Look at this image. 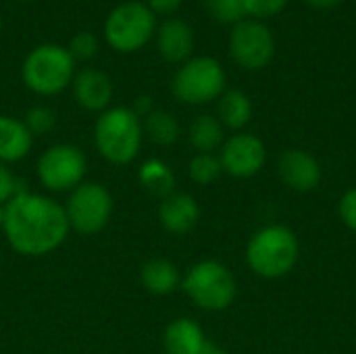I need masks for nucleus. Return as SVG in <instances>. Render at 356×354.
I'll return each mask as SVG.
<instances>
[{
  "label": "nucleus",
  "mask_w": 356,
  "mask_h": 354,
  "mask_svg": "<svg viewBox=\"0 0 356 354\" xmlns=\"http://www.w3.org/2000/svg\"><path fill=\"white\" fill-rule=\"evenodd\" d=\"M2 209L4 238L10 248L23 257H44L54 252L71 232L65 207L50 196L25 190Z\"/></svg>",
  "instance_id": "f257e3e1"
},
{
  "label": "nucleus",
  "mask_w": 356,
  "mask_h": 354,
  "mask_svg": "<svg viewBox=\"0 0 356 354\" xmlns=\"http://www.w3.org/2000/svg\"><path fill=\"white\" fill-rule=\"evenodd\" d=\"M142 119L129 106H111L94 123V146L111 165H129L142 150Z\"/></svg>",
  "instance_id": "f03ea898"
},
{
  "label": "nucleus",
  "mask_w": 356,
  "mask_h": 354,
  "mask_svg": "<svg viewBox=\"0 0 356 354\" xmlns=\"http://www.w3.org/2000/svg\"><path fill=\"white\" fill-rule=\"evenodd\" d=\"M21 77L33 94L56 96L71 86L75 77V61L65 46L46 42L27 52Z\"/></svg>",
  "instance_id": "7ed1b4c3"
},
{
  "label": "nucleus",
  "mask_w": 356,
  "mask_h": 354,
  "mask_svg": "<svg viewBox=\"0 0 356 354\" xmlns=\"http://www.w3.org/2000/svg\"><path fill=\"white\" fill-rule=\"evenodd\" d=\"M250 269L263 277H282L292 271L298 261V240L292 230L271 225L257 232L246 248Z\"/></svg>",
  "instance_id": "20e7f679"
},
{
  "label": "nucleus",
  "mask_w": 356,
  "mask_h": 354,
  "mask_svg": "<svg viewBox=\"0 0 356 354\" xmlns=\"http://www.w3.org/2000/svg\"><path fill=\"white\" fill-rule=\"evenodd\" d=\"M156 33V17L146 2L127 0L117 4L104 19L106 44L123 54L142 50Z\"/></svg>",
  "instance_id": "39448f33"
},
{
  "label": "nucleus",
  "mask_w": 356,
  "mask_h": 354,
  "mask_svg": "<svg viewBox=\"0 0 356 354\" xmlns=\"http://www.w3.org/2000/svg\"><path fill=\"white\" fill-rule=\"evenodd\" d=\"M171 90L186 104L213 102L225 92V69L213 56H192L173 75Z\"/></svg>",
  "instance_id": "423d86ee"
},
{
  "label": "nucleus",
  "mask_w": 356,
  "mask_h": 354,
  "mask_svg": "<svg viewBox=\"0 0 356 354\" xmlns=\"http://www.w3.org/2000/svg\"><path fill=\"white\" fill-rule=\"evenodd\" d=\"M188 298L204 311H223L236 298V280L217 261H200L190 267L181 284Z\"/></svg>",
  "instance_id": "0eeeda50"
},
{
  "label": "nucleus",
  "mask_w": 356,
  "mask_h": 354,
  "mask_svg": "<svg viewBox=\"0 0 356 354\" xmlns=\"http://www.w3.org/2000/svg\"><path fill=\"white\" fill-rule=\"evenodd\" d=\"M113 196L98 182H83L71 190L65 204L69 227L81 236L100 234L113 217Z\"/></svg>",
  "instance_id": "6e6552de"
},
{
  "label": "nucleus",
  "mask_w": 356,
  "mask_h": 354,
  "mask_svg": "<svg viewBox=\"0 0 356 354\" xmlns=\"http://www.w3.org/2000/svg\"><path fill=\"white\" fill-rule=\"evenodd\" d=\"M38 179L50 192H71L83 184L88 159L73 144H54L38 159Z\"/></svg>",
  "instance_id": "1a4fd4ad"
},
{
  "label": "nucleus",
  "mask_w": 356,
  "mask_h": 354,
  "mask_svg": "<svg viewBox=\"0 0 356 354\" xmlns=\"http://www.w3.org/2000/svg\"><path fill=\"white\" fill-rule=\"evenodd\" d=\"M229 52L240 67L257 71L271 63L275 54V38L263 21L244 19L232 27Z\"/></svg>",
  "instance_id": "9d476101"
},
{
  "label": "nucleus",
  "mask_w": 356,
  "mask_h": 354,
  "mask_svg": "<svg viewBox=\"0 0 356 354\" xmlns=\"http://www.w3.org/2000/svg\"><path fill=\"white\" fill-rule=\"evenodd\" d=\"M265 146L252 134H236L221 148V167L234 177H252L265 165Z\"/></svg>",
  "instance_id": "9b49d317"
},
{
  "label": "nucleus",
  "mask_w": 356,
  "mask_h": 354,
  "mask_svg": "<svg viewBox=\"0 0 356 354\" xmlns=\"http://www.w3.org/2000/svg\"><path fill=\"white\" fill-rule=\"evenodd\" d=\"M73 98L75 102L90 113H104L111 108L113 100V81L111 77L94 67H86L81 71H75V77L71 81Z\"/></svg>",
  "instance_id": "f8f14e48"
},
{
  "label": "nucleus",
  "mask_w": 356,
  "mask_h": 354,
  "mask_svg": "<svg viewBox=\"0 0 356 354\" xmlns=\"http://www.w3.org/2000/svg\"><path fill=\"white\" fill-rule=\"evenodd\" d=\"M156 50L159 54L173 65H184L192 58L194 50V31L188 21L169 17L161 25H156Z\"/></svg>",
  "instance_id": "ddd939ff"
},
{
  "label": "nucleus",
  "mask_w": 356,
  "mask_h": 354,
  "mask_svg": "<svg viewBox=\"0 0 356 354\" xmlns=\"http://www.w3.org/2000/svg\"><path fill=\"white\" fill-rule=\"evenodd\" d=\"M198 219H200V207L194 196L186 192H173L161 200L159 221L169 234L184 236L196 227Z\"/></svg>",
  "instance_id": "4468645a"
},
{
  "label": "nucleus",
  "mask_w": 356,
  "mask_h": 354,
  "mask_svg": "<svg viewBox=\"0 0 356 354\" xmlns=\"http://www.w3.org/2000/svg\"><path fill=\"white\" fill-rule=\"evenodd\" d=\"M280 175L296 192H311L321 182V167L305 150L292 148L280 156Z\"/></svg>",
  "instance_id": "2eb2a0df"
},
{
  "label": "nucleus",
  "mask_w": 356,
  "mask_h": 354,
  "mask_svg": "<svg viewBox=\"0 0 356 354\" xmlns=\"http://www.w3.org/2000/svg\"><path fill=\"white\" fill-rule=\"evenodd\" d=\"M33 146V136L23 121L0 115V163L10 165L23 161Z\"/></svg>",
  "instance_id": "dca6fc26"
},
{
  "label": "nucleus",
  "mask_w": 356,
  "mask_h": 354,
  "mask_svg": "<svg viewBox=\"0 0 356 354\" xmlns=\"http://www.w3.org/2000/svg\"><path fill=\"white\" fill-rule=\"evenodd\" d=\"M163 344L167 354H200L207 344V338L196 321L179 317L167 325L163 334Z\"/></svg>",
  "instance_id": "f3484780"
},
{
  "label": "nucleus",
  "mask_w": 356,
  "mask_h": 354,
  "mask_svg": "<svg viewBox=\"0 0 356 354\" xmlns=\"http://www.w3.org/2000/svg\"><path fill=\"white\" fill-rule=\"evenodd\" d=\"M140 282L146 292L154 296H167L179 286V271L167 259H150L142 265Z\"/></svg>",
  "instance_id": "a211bd4d"
},
{
  "label": "nucleus",
  "mask_w": 356,
  "mask_h": 354,
  "mask_svg": "<svg viewBox=\"0 0 356 354\" xmlns=\"http://www.w3.org/2000/svg\"><path fill=\"white\" fill-rule=\"evenodd\" d=\"M138 182L146 192H150L152 196H159L161 200L173 194V188H175V175L171 167L161 159L144 161L142 167L138 169Z\"/></svg>",
  "instance_id": "6ab92c4d"
},
{
  "label": "nucleus",
  "mask_w": 356,
  "mask_h": 354,
  "mask_svg": "<svg viewBox=\"0 0 356 354\" xmlns=\"http://www.w3.org/2000/svg\"><path fill=\"white\" fill-rule=\"evenodd\" d=\"M219 121L229 129H242L252 117V102L242 90H225L219 96Z\"/></svg>",
  "instance_id": "aec40b11"
},
{
  "label": "nucleus",
  "mask_w": 356,
  "mask_h": 354,
  "mask_svg": "<svg viewBox=\"0 0 356 354\" xmlns=\"http://www.w3.org/2000/svg\"><path fill=\"white\" fill-rule=\"evenodd\" d=\"M142 129H144V136L156 146L175 144L179 138V131H181L179 121L163 108H154L150 115H146L142 119Z\"/></svg>",
  "instance_id": "412c9836"
},
{
  "label": "nucleus",
  "mask_w": 356,
  "mask_h": 354,
  "mask_svg": "<svg viewBox=\"0 0 356 354\" xmlns=\"http://www.w3.org/2000/svg\"><path fill=\"white\" fill-rule=\"evenodd\" d=\"M188 138L190 144L202 152V154H211L215 148L221 146L223 142V125L217 117L213 115H198L188 129Z\"/></svg>",
  "instance_id": "4be33fe9"
},
{
  "label": "nucleus",
  "mask_w": 356,
  "mask_h": 354,
  "mask_svg": "<svg viewBox=\"0 0 356 354\" xmlns=\"http://www.w3.org/2000/svg\"><path fill=\"white\" fill-rule=\"evenodd\" d=\"M221 171H223L221 161L213 154H202V152H198L188 165V173H190L192 182H196L200 186L213 184L221 175Z\"/></svg>",
  "instance_id": "5701e85b"
},
{
  "label": "nucleus",
  "mask_w": 356,
  "mask_h": 354,
  "mask_svg": "<svg viewBox=\"0 0 356 354\" xmlns=\"http://www.w3.org/2000/svg\"><path fill=\"white\" fill-rule=\"evenodd\" d=\"M204 6L207 13L223 25H236L246 17L242 0H204Z\"/></svg>",
  "instance_id": "b1692460"
},
{
  "label": "nucleus",
  "mask_w": 356,
  "mask_h": 354,
  "mask_svg": "<svg viewBox=\"0 0 356 354\" xmlns=\"http://www.w3.org/2000/svg\"><path fill=\"white\" fill-rule=\"evenodd\" d=\"M25 127L29 129V134L35 138V136H44V134H50L56 125V115L50 106H44V104H35L31 106L27 113H25V119H23Z\"/></svg>",
  "instance_id": "393cba45"
},
{
  "label": "nucleus",
  "mask_w": 356,
  "mask_h": 354,
  "mask_svg": "<svg viewBox=\"0 0 356 354\" xmlns=\"http://www.w3.org/2000/svg\"><path fill=\"white\" fill-rule=\"evenodd\" d=\"M98 44H100V42H98V38H96L92 31H77V33L71 38L67 50H69V54L73 56V61H90V58L96 56Z\"/></svg>",
  "instance_id": "a878e982"
},
{
  "label": "nucleus",
  "mask_w": 356,
  "mask_h": 354,
  "mask_svg": "<svg viewBox=\"0 0 356 354\" xmlns=\"http://www.w3.org/2000/svg\"><path fill=\"white\" fill-rule=\"evenodd\" d=\"M246 15L254 17V19H267L273 17L277 13H282L288 4V0H242Z\"/></svg>",
  "instance_id": "bb28decb"
},
{
  "label": "nucleus",
  "mask_w": 356,
  "mask_h": 354,
  "mask_svg": "<svg viewBox=\"0 0 356 354\" xmlns=\"http://www.w3.org/2000/svg\"><path fill=\"white\" fill-rule=\"evenodd\" d=\"M21 192H25V188H21L19 179L13 175V171L8 169V165L0 163V207H4L6 202H10Z\"/></svg>",
  "instance_id": "cd10ccee"
},
{
  "label": "nucleus",
  "mask_w": 356,
  "mask_h": 354,
  "mask_svg": "<svg viewBox=\"0 0 356 354\" xmlns=\"http://www.w3.org/2000/svg\"><path fill=\"white\" fill-rule=\"evenodd\" d=\"M340 217L342 221L356 232V188L348 190L340 200Z\"/></svg>",
  "instance_id": "c85d7f7f"
},
{
  "label": "nucleus",
  "mask_w": 356,
  "mask_h": 354,
  "mask_svg": "<svg viewBox=\"0 0 356 354\" xmlns=\"http://www.w3.org/2000/svg\"><path fill=\"white\" fill-rule=\"evenodd\" d=\"M181 2L184 0H146V6L154 13V17L156 15H163V17L169 19L171 15H175L179 10Z\"/></svg>",
  "instance_id": "c756f323"
},
{
  "label": "nucleus",
  "mask_w": 356,
  "mask_h": 354,
  "mask_svg": "<svg viewBox=\"0 0 356 354\" xmlns=\"http://www.w3.org/2000/svg\"><path fill=\"white\" fill-rule=\"evenodd\" d=\"M140 119H144L146 115H150L152 111H154V100H152V96H148V94H142V96H138L136 100H134V104L129 106Z\"/></svg>",
  "instance_id": "7c9ffc66"
},
{
  "label": "nucleus",
  "mask_w": 356,
  "mask_h": 354,
  "mask_svg": "<svg viewBox=\"0 0 356 354\" xmlns=\"http://www.w3.org/2000/svg\"><path fill=\"white\" fill-rule=\"evenodd\" d=\"M311 8H315V10H332V8H336L338 4H342L344 0H305Z\"/></svg>",
  "instance_id": "2f4dec72"
},
{
  "label": "nucleus",
  "mask_w": 356,
  "mask_h": 354,
  "mask_svg": "<svg viewBox=\"0 0 356 354\" xmlns=\"http://www.w3.org/2000/svg\"><path fill=\"white\" fill-rule=\"evenodd\" d=\"M200 354H227L223 348H219L217 344H211V342H207L204 344V348L200 351Z\"/></svg>",
  "instance_id": "473e14b6"
},
{
  "label": "nucleus",
  "mask_w": 356,
  "mask_h": 354,
  "mask_svg": "<svg viewBox=\"0 0 356 354\" xmlns=\"http://www.w3.org/2000/svg\"><path fill=\"white\" fill-rule=\"evenodd\" d=\"M2 219H4V209L0 207V230H2Z\"/></svg>",
  "instance_id": "72a5a7b5"
},
{
  "label": "nucleus",
  "mask_w": 356,
  "mask_h": 354,
  "mask_svg": "<svg viewBox=\"0 0 356 354\" xmlns=\"http://www.w3.org/2000/svg\"><path fill=\"white\" fill-rule=\"evenodd\" d=\"M0 31H2V17H0Z\"/></svg>",
  "instance_id": "f704fd0d"
}]
</instances>
